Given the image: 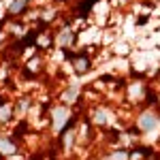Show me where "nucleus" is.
Listing matches in <instances>:
<instances>
[{
    "instance_id": "nucleus-1",
    "label": "nucleus",
    "mask_w": 160,
    "mask_h": 160,
    "mask_svg": "<svg viewBox=\"0 0 160 160\" xmlns=\"http://www.w3.org/2000/svg\"><path fill=\"white\" fill-rule=\"evenodd\" d=\"M156 126H158V118L152 115V113H143V115L139 118V128H141L143 132H152Z\"/></svg>"
},
{
    "instance_id": "nucleus-2",
    "label": "nucleus",
    "mask_w": 160,
    "mask_h": 160,
    "mask_svg": "<svg viewBox=\"0 0 160 160\" xmlns=\"http://www.w3.org/2000/svg\"><path fill=\"white\" fill-rule=\"evenodd\" d=\"M73 66H75L77 73H86L88 68H90V58H88V56H77L75 62H73Z\"/></svg>"
},
{
    "instance_id": "nucleus-3",
    "label": "nucleus",
    "mask_w": 160,
    "mask_h": 160,
    "mask_svg": "<svg viewBox=\"0 0 160 160\" xmlns=\"http://www.w3.org/2000/svg\"><path fill=\"white\" fill-rule=\"evenodd\" d=\"M26 7H28V0H13L11 7H9V13L11 15H19V13L26 11Z\"/></svg>"
},
{
    "instance_id": "nucleus-4",
    "label": "nucleus",
    "mask_w": 160,
    "mask_h": 160,
    "mask_svg": "<svg viewBox=\"0 0 160 160\" xmlns=\"http://www.w3.org/2000/svg\"><path fill=\"white\" fill-rule=\"evenodd\" d=\"M0 152L2 154H13L15 152V145H13L11 139H0Z\"/></svg>"
},
{
    "instance_id": "nucleus-5",
    "label": "nucleus",
    "mask_w": 160,
    "mask_h": 160,
    "mask_svg": "<svg viewBox=\"0 0 160 160\" xmlns=\"http://www.w3.org/2000/svg\"><path fill=\"white\" fill-rule=\"evenodd\" d=\"M73 38H75V34L71 32V30H64L60 37H58V41H60V45H68V43H71Z\"/></svg>"
},
{
    "instance_id": "nucleus-6",
    "label": "nucleus",
    "mask_w": 160,
    "mask_h": 160,
    "mask_svg": "<svg viewBox=\"0 0 160 160\" xmlns=\"http://www.w3.org/2000/svg\"><path fill=\"white\" fill-rule=\"evenodd\" d=\"M94 2H96V0H83V2H81V9H79V13H81V15H86V13L92 9L90 4H94Z\"/></svg>"
},
{
    "instance_id": "nucleus-7",
    "label": "nucleus",
    "mask_w": 160,
    "mask_h": 160,
    "mask_svg": "<svg viewBox=\"0 0 160 160\" xmlns=\"http://www.w3.org/2000/svg\"><path fill=\"white\" fill-rule=\"evenodd\" d=\"M53 120H56V124L60 126V122L64 120V109H56L53 111Z\"/></svg>"
},
{
    "instance_id": "nucleus-8",
    "label": "nucleus",
    "mask_w": 160,
    "mask_h": 160,
    "mask_svg": "<svg viewBox=\"0 0 160 160\" xmlns=\"http://www.w3.org/2000/svg\"><path fill=\"white\" fill-rule=\"evenodd\" d=\"M111 158L113 160H128V154H126V152H118V154H113Z\"/></svg>"
},
{
    "instance_id": "nucleus-9",
    "label": "nucleus",
    "mask_w": 160,
    "mask_h": 160,
    "mask_svg": "<svg viewBox=\"0 0 160 160\" xmlns=\"http://www.w3.org/2000/svg\"><path fill=\"white\" fill-rule=\"evenodd\" d=\"M11 118V111H9V107H7V111H0V120H9Z\"/></svg>"
}]
</instances>
